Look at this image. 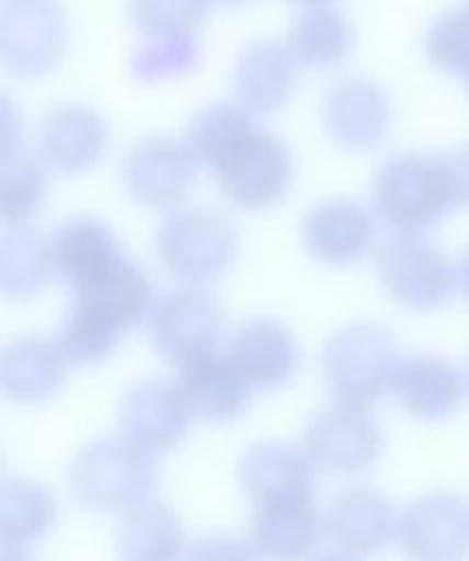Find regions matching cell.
<instances>
[{"label": "cell", "instance_id": "8", "mask_svg": "<svg viewBox=\"0 0 469 561\" xmlns=\"http://www.w3.org/2000/svg\"><path fill=\"white\" fill-rule=\"evenodd\" d=\"M147 320L153 348L162 359L178 366L215 348L221 333V311L215 298L191 283L158 296Z\"/></svg>", "mask_w": 469, "mask_h": 561}, {"label": "cell", "instance_id": "33", "mask_svg": "<svg viewBox=\"0 0 469 561\" xmlns=\"http://www.w3.org/2000/svg\"><path fill=\"white\" fill-rule=\"evenodd\" d=\"M208 13V0H129V20L145 35L195 33Z\"/></svg>", "mask_w": 469, "mask_h": 561}, {"label": "cell", "instance_id": "37", "mask_svg": "<svg viewBox=\"0 0 469 561\" xmlns=\"http://www.w3.org/2000/svg\"><path fill=\"white\" fill-rule=\"evenodd\" d=\"M458 283L462 285L465 294L469 296V250H467V254L462 256V261L458 265Z\"/></svg>", "mask_w": 469, "mask_h": 561}, {"label": "cell", "instance_id": "23", "mask_svg": "<svg viewBox=\"0 0 469 561\" xmlns=\"http://www.w3.org/2000/svg\"><path fill=\"white\" fill-rule=\"evenodd\" d=\"M392 392L412 416L436 421L456 410L462 383L447 359L436 355H414L399 364Z\"/></svg>", "mask_w": 469, "mask_h": 561}, {"label": "cell", "instance_id": "31", "mask_svg": "<svg viewBox=\"0 0 469 561\" xmlns=\"http://www.w3.org/2000/svg\"><path fill=\"white\" fill-rule=\"evenodd\" d=\"M125 331L101 309L72 300L59 333V346L70 362L96 364L112 355Z\"/></svg>", "mask_w": 469, "mask_h": 561}, {"label": "cell", "instance_id": "40", "mask_svg": "<svg viewBox=\"0 0 469 561\" xmlns=\"http://www.w3.org/2000/svg\"><path fill=\"white\" fill-rule=\"evenodd\" d=\"M462 77H465V79H467V85H469V66H467V68H465V72H462Z\"/></svg>", "mask_w": 469, "mask_h": 561}, {"label": "cell", "instance_id": "13", "mask_svg": "<svg viewBox=\"0 0 469 561\" xmlns=\"http://www.w3.org/2000/svg\"><path fill=\"white\" fill-rule=\"evenodd\" d=\"M50 254L72 296L101 287L129 261L112 230L92 217L64 224L50 243Z\"/></svg>", "mask_w": 469, "mask_h": 561}, {"label": "cell", "instance_id": "11", "mask_svg": "<svg viewBox=\"0 0 469 561\" xmlns=\"http://www.w3.org/2000/svg\"><path fill=\"white\" fill-rule=\"evenodd\" d=\"M401 548L416 559H458L469 550V502L454 493L416 497L397 517Z\"/></svg>", "mask_w": 469, "mask_h": 561}, {"label": "cell", "instance_id": "29", "mask_svg": "<svg viewBox=\"0 0 469 561\" xmlns=\"http://www.w3.org/2000/svg\"><path fill=\"white\" fill-rule=\"evenodd\" d=\"M50 243L31 226L15 224L0 239V285L4 296L22 300L35 296L48 280Z\"/></svg>", "mask_w": 469, "mask_h": 561}, {"label": "cell", "instance_id": "1", "mask_svg": "<svg viewBox=\"0 0 469 561\" xmlns=\"http://www.w3.org/2000/svg\"><path fill=\"white\" fill-rule=\"evenodd\" d=\"M399 351L390 333L377 324L359 322L333 333L322 351V370L338 403L368 408L394 381Z\"/></svg>", "mask_w": 469, "mask_h": 561}, {"label": "cell", "instance_id": "35", "mask_svg": "<svg viewBox=\"0 0 469 561\" xmlns=\"http://www.w3.org/2000/svg\"><path fill=\"white\" fill-rule=\"evenodd\" d=\"M443 158L454 206H469V147L449 151Z\"/></svg>", "mask_w": 469, "mask_h": 561}, {"label": "cell", "instance_id": "9", "mask_svg": "<svg viewBox=\"0 0 469 561\" xmlns=\"http://www.w3.org/2000/svg\"><path fill=\"white\" fill-rule=\"evenodd\" d=\"M302 449L318 469L362 473L381 454V430L366 408L338 403L309 421L302 434Z\"/></svg>", "mask_w": 469, "mask_h": 561}, {"label": "cell", "instance_id": "12", "mask_svg": "<svg viewBox=\"0 0 469 561\" xmlns=\"http://www.w3.org/2000/svg\"><path fill=\"white\" fill-rule=\"evenodd\" d=\"M191 423L178 383L153 379L136 383L118 403V427L123 438L145 449L147 454H167L184 436Z\"/></svg>", "mask_w": 469, "mask_h": 561}, {"label": "cell", "instance_id": "34", "mask_svg": "<svg viewBox=\"0 0 469 561\" xmlns=\"http://www.w3.org/2000/svg\"><path fill=\"white\" fill-rule=\"evenodd\" d=\"M430 61L445 72H465L469 66V7L443 13L425 39Z\"/></svg>", "mask_w": 469, "mask_h": 561}, {"label": "cell", "instance_id": "18", "mask_svg": "<svg viewBox=\"0 0 469 561\" xmlns=\"http://www.w3.org/2000/svg\"><path fill=\"white\" fill-rule=\"evenodd\" d=\"M375 224L366 208L348 199L318 204L305 215L302 243L327 265H351L373 245Z\"/></svg>", "mask_w": 469, "mask_h": 561}, {"label": "cell", "instance_id": "7", "mask_svg": "<svg viewBox=\"0 0 469 561\" xmlns=\"http://www.w3.org/2000/svg\"><path fill=\"white\" fill-rule=\"evenodd\" d=\"M375 267L384 289L410 309L430 311L443 307L458 285V270L416 232L386 239L377 248Z\"/></svg>", "mask_w": 469, "mask_h": 561}, {"label": "cell", "instance_id": "22", "mask_svg": "<svg viewBox=\"0 0 469 561\" xmlns=\"http://www.w3.org/2000/svg\"><path fill=\"white\" fill-rule=\"evenodd\" d=\"M296 68L298 64L285 44L252 42L237 59L234 92L256 114L278 112L296 88Z\"/></svg>", "mask_w": 469, "mask_h": 561}, {"label": "cell", "instance_id": "14", "mask_svg": "<svg viewBox=\"0 0 469 561\" xmlns=\"http://www.w3.org/2000/svg\"><path fill=\"white\" fill-rule=\"evenodd\" d=\"M327 134L346 149H370L390 127V101L370 79L348 77L338 81L322 99Z\"/></svg>", "mask_w": 469, "mask_h": 561}, {"label": "cell", "instance_id": "4", "mask_svg": "<svg viewBox=\"0 0 469 561\" xmlns=\"http://www.w3.org/2000/svg\"><path fill=\"white\" fill-rule=\"evenodd\" d=\"M156 254L169 276L182 283H208L221 276L237 254L232 224L208 208L171 213L156 230Z\"/></svg>", "mask_w": 469, "mask_h": 561}, {"label": "cell", "instance_id": "15", "mask_svg": "<svg viewBox=\"0 0 469 561\" xmlns=\"http://www.w3.org/2000/svg\"><path fill=\"white\" fill-rule=\"evenodd\" d=\"M324 530L342 554L364 557L379 550L397 533V515L379 489L357 484L335 495L327 508Z\"/></svg>", "mask_w": 469, "mask_h": 561}, {"label": "cell", "instance_id": "36", "mask_svg": "<svg viewBox=\"0 0 469 561\" xmlns=\"http://www.w3.org/2000/svg\"><path fill=\"white\" fill-rule=\"evenodd\" d=\"M191 557H252L256 554V550L241 541H234V539H206V541H197L195 548L188 552Z\"/></svg>", "mask_w": 469, "mask_h": 561}, {"label": "cell", "instance_id": "39", "mask_svg": "<svg viewBox=\"0 0 469 561\" xmlns=\"http://www.w3.org/2000/svg\"><path fill=\"white\" fill-rule=\"evenodd\" d=\"M296 2H302V4H322V2H327V0H296Z\"/></svg>", "mask_w": 469, "mask_h": 561}, {"label": "cell", "instance_id": "3", "mask_svg": "<svg viewBox=\"0 0 469 561\" xmlns=\"http://www.w3.org/2000/svg\"><path fill=\"white\" fill-rule=\"evenodd\" d=\"M373 206L399 232H419L436 224L454 206L443 158L421 153L390 158L373 182Z\"/></svg>", "mask_w": 469, "mask_h": 561}, {"label": "cell", "instance_id": "6", "mask_svg": "<svg viewBox=\"0 0 469 561\" xmlns=\"http://www.w3.org/2000/svg\"><path fill=\"white\" fill-rule=\"evenodd\" d=\"M210 173L230 204L261 210L285 197L291 184V156L274 134L254 127Z\"/></svg>", "mask_w": 469, "mask_h": 561}, {"label": "cell", "instance_id": "25", "mask_svg": "<svg viewBox=\"0 0 469 561\" xmlns=\"http://www.w3.org/2000/svg\"><path fill=\"white\" fill-rule=\"evenodd\" d=\"M125 559L162 561L184 554V530L175 513L158 500H142L125 511L118 528Z\"/></svg>", "mask_w": 469, "mask_h": 561}, {"label": "cell", "instance_id": "24", "mask_svg": "<svg viewBox=\"0 0 469 561\" xmlns=\"http://www.w3.org/2000/svg\"><path fill=\"white\" fill-rule=\"evenodd\" d=\"M322 533L311 500L256 504L250 522V546L256 554L300 557L313 550Z\"/></svg>", "mask_w": 469, "mask_h": 561}, {"label": "cell", "instance_id": "20", "mask_svg": "<svg viewBox=\"0 0 469 561\" xmlns=\"http://www.w3.org/2000/svg\"><path fill=\"white\" fill-rule=\"evenodd\" d=\"M68 377V355L46 337H22L0 355V383L4 394L24 405H35L61 390Z\"/></svg>", "mask_w": 469, "mask_h": 561}, {"label": "cell", "instance_id": "19", "mask_svg": "<svg viewBox=\"0 0 469 561\" xmlns=\"http://www.w3.org/2000/svg\"><path fill=\"white\" fill-rule=\"evenodd\" d=\"M107 149V125L88 105L70 103L55 107L42 127L46 162L66 175L92 169Z\"/></svg>", "mask_w": 469, "mask_h": 561}, {"label": "cell", "instance_id": "16", "mask_svg": "<svg viewBox=\"0 0 469 561\" xmlns=\"http://www.w3.org/2000/svg\"><path fill=\"white\" fill-rule=\"evenodd\" d=\"M305 449L281 440L252 445L239 462V482L254 504L311 500L316 473Z\"/></svg>", "mask_w": 469, "mask_h": 561}, {"label": "cell", "instance_id": "28", "mask_svg": "<svg viewBox=\"0 0 469 561\" xmlns=\"http://www.w3.org/2000/svg\"><path fill=\"white\" fill-rule=\"evenodd\" d=\"M57 519V502L39 482L11 478L0 491V539L4 550H18L42 539Z\"/></svg>", "mask_w": 469, "mask_h": 561}, {"label": "cell", "instance_id": "10", "mask_svg": "<svg viewBox=\"0 0 469 561\" xmlns=\"http://www.w3.org/2000/svg\"><path fill=\"white\" fill-rule=\"evenodd\" d=\"M195 164L197 160L188 145L167 136H151L129 149L123 162V180L136 202L167 210L191 191Z\"/></svg>", "mask_w": 469, "mask_h": 561}, {"label": "cell", "instance_id": "5", "mask_svg": "<svg viewBox=\"0 0 469 561\" xmlns=\"http://www.w3.org/2000/svg\"><path fill=\"white\" fill-rule=\"evenodd\" d=\"M68 48V20L57 0H7L0 13V55L20 79L50 75Z\"/></svg>", "mask_w": 469, "mask_h": 561}, {"label": "cell", "instance_id": "30", "mask_svg": "<svg viewBox=\"0 0 469 561\" xmlns=\"http://www.w3.org/2000/svg\"><path fill=\"white\" fill-rule=\"evenodd\" d=\"M256 125L250 114L232 103H213L199 110L186 131V145L197 164L213 169Z\"/></svg>", "mask_w": 469, "mask_h": 561}, {"label": "cell", "instance_id": "21", "mask_svg": "<svg viewBox=\"0 0 469 561\" xmlns=\"http://www.w3.org/2000/svg\"><path fill=\"white\" fill-rule=\"evenodd\" d=\"M243 377L259 388L283 386L298 368L300 351L291 331L272 318L245 322L230 342V353Z\"/></svg>", "mask_w": 469, "mask_h": 561}, {"label": "cell", "instance_id": "2", "mask_svg": "<svg viewBox=\"0 0 469 561\" xmlns=\"http://www.w3.org/2000/svg\"><path fill=\"white\" fill-rule=\"evenodd\" d=\"M70 484L88 508L127 511L156 489L158 467L151 454L127 438H101L77 454Z\"/></svg>", "mask_w": 469, "mask_h": 561}, {"label": "cell", "instance_id": "38", "mask_svg": "<svg viewBox=\"0 0 469 561\" xmlns=\"http://www.w3.org/2000/svg\"><path fill=\"white\" fill-rule=\"evenodd\" d=\"M215 2L226 4V7H239V4H245V2H250V0H215Z\"/></svg>", "mask_w": 469, "mask_h": 561}, {"label": "cell", "instance_id": "27", "mask_svg": "<svg viewBox=\"0 0 469 561\" xmlns=\"http://www.w3.org/2000/svg\"><path fill=\"white\" fill-rule=\"evenodd\" d=\"M285 46L298 66L313 70L331 68L351 53L353 28L340 11L313 4L294 20Z\"/></svg>", "mask_w": 469, "mask_h": 561}, {"label": "cell", "instance_id": "26", "mask_svg": "<svg viewBox=\"0 0 469 561\" xmlns=\"http://www.w3.org/2000/svg\"><path fill=\"white\" fill-rule=\"evenodd\" d=\"M46 180L42 164L22 147L20 123L2 125L0 215L9 226L24 224L42 204Z\"/></svg>", "mask_w": 469, "mask_h": 561}, {"label": "cell", "instance_id": "32", "mask_svg": "<svg viewBox=\"0 0 469 561\" xmlns=\"http://www.w3.org/2000/svg\"><path fill=\"white\" fill-rule=\"evenodd\" d=\"M195 33L149 35L131 55V75L142 83H158L191 72L199 59Z\"/></svg>", "mask_w": 469, "mask_h": 561}, {"label": "cell", "instance_id": "17", "mask_svg": "<svg viewBox=\"0 0 469 561\" xmlns=\"http://www.w3.org/2000/svg\"><path fill=\"white\" fill-rule=\"evenodd\" d=\"M178 388L191 412L208 421H230L239 416L252 399V383L230 355H221L215 348L180 364Z\"/></svg>", "mask_w": 469, "mask_h": 561}]
</instances>
